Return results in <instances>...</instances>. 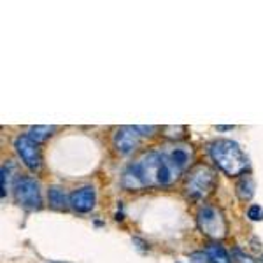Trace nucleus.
Listing matches in <instances>:
<instances>
[{
	"mask_svg": "<svg viewBox=\"0 0 263 263\" xmlns=\"http://www.w3.org/2000/svg\"><path fill=\"white\" fill-rule=\"evenodd\" d=\"M248 218L251 221H261L263 219V209L260 205H251L248 209Z\"/></svg>",
	"mask_w": 263,
	"mask_h": 263,
	"instance_id": "obj_15",
	"label": "nucleus"
},
{
	"mask_svg": "<svg viewBox=\"0 0 263 263\" xmlns=\"http://www.w3.org/2000/svg\"><path fill=\"white\" fill-rule=\"evenodd\" d=\"M14 149L21 158V162L25 163V167H28L30 171H39L41 167L39 144L33 142L28 135H20V137L14 139Z\"/></svg>",
	"mask_w": 263,
	"mask_h": 263,
	"instance_id": "obj_6",
	"label": "nucleus"
},
{
	"mask_svg": "<svg viewBox=\"0 0 263 263\" xmlns=\"http://www.w3.org/2000/svg\"><path fill=\"white\" fill-rule=\"evenodd\" d=\"M48 198L53 209H65L67 205H70V200L67 198L65 192L58 186H51L48 190Z\"/></svg>",
	"mask_w": 263,
	"mask_h": 263,
	"instance_id": "obj_10",
	"label": "nucleus"
},
{
	"mask_svg": "<svg viewBox=\"0 0 263 263\" xmlns=\"http://www.w3.org/2000/svg\"><path fill=\"white\" fill-rule=\"evenodd\" d=\"M167 158H168V162H171L172 167L176 168L177 172H181L182 168L190 163L192 151H190L186 146H177V147H174V149H171L167 153Z\"/></svg>",
	"mask_w": 263,
	"mask_h": 263,
	"instance_id": "obj_9",
	"label": "nucleus"
},
{
	"mask_svg": "<svg viewBox=\"0 0 263 263\" xmlns=\"http://www.w3.org/2000/svg\"><path fill=\"white\" fill-rule=\"evenodd\" d=\"M205 254L209 258V263H232L228 253L224 251L221 244H209L205 249Z\"/></svg>",
	"mask_w": 263,
	"mask_h": 263,
	"instance_id": "obj_11",
	"label": "nucleus"
},
{
	"mask_svg": "<svg viewBox=\"0 0 263 263\" xmlns=\"http://www.w3.org/2000/svg\"><path fill=\"white\" fill-rule=\"evenodd\" d=\"M9 167L4 165L2 167V172H0V182H2V195H6V190H7V184H9Z\"/></svg>",
	"mask_w": 263,
	"mask_h": 263,
	"instance_id": "obj_16",
	"label": "nucleus"
},
{
	"mask_svg": "<svg viewBox=\"0 0 263 263\" xmlns=\"http://www.w3.org/2000/svg\"><path fill=\"white\" fill-rule=\"evenodd\" d=\"M53 132H54V126H32L27 135L32 139L33 142L41 144V142H44L46 139L53 134Z\"/></svg>",
	"mask_w": 263,
	"mask_h": 263,
	"instance_id": "obj_13",
	"label": "nucleus"
},
{
	"mask_svg": "<svg viewBox=\"0 0 263 263\" xmlns=\"http://www.w3.org/2000/svg\"><path fill=\"white\" fill-rule=\"evenodd\" d=\"M237 195H239L240 200H251V197L254 195V182L253 177L246 176L239 182H237Z\"/></svg>",
	"mask_w": 263,
	"mask_h": 263,
	"instance_id": "obj_12",
	"label": "nucleus"
},
{
	"mask_svg": "<svg viewBox=\"0 0 263 263\" xmlns=\"http://www.w3.org/2000/svg\"><path fill=\"white\" fill-rule=\"evenodd\" d=\"M192 260H193V263H209V258H207L205 251H203V253H193Z\"/></svg>",
	"mask_w": 263,
	"mask_h": 263,
	"instance_id": "obj_17",
	"label": "nucleus"
},
{
	"mask_svg": "<svg viewBox=\"0 0 263 263\" xmlns=\"http://www.w3.org/2000/svg\"><path fill=\"white\" fill-rule=\"evenodd\" d=\"M141 135L142 134H139L137 126H120L112 137V144H114V147H116L118 153H121V155H128V153H132L135 147L139 146V142H141Z\"/></svg>",
	"mask_w": 263,
	"mask_h": 263,
	"instance_id": "obj_7",
	"label": "nucleus"
},
{
	"mask_svg": "<svg viewBox=\"0 0 263 263\" xmlns=\"http://www.w3.org/2000/svg\"><path fill=\"white\" fill-rule=\"evenodd\" d=\"M14 198L21 207L35 211L41 207V188L33 177H18L14 182Z\"/></svg>",
	"mask_w": 263,
	"mask_h": 263,
	"instance_id": "obj_4",
	"label": "nucleus"
},
{
	"mask_svg": "<svg viewBox=\"0 0 263 263\" xmlns=\"http://www.w3.org/2000/svg\"><path fill=\"white\" fill-rule=\"evenodd\" d=\"M216 176L205 165H198L190 172L188 179H186V192L192 195L193 198H202L205 197L211 190L214 188Z\"/></svg>",
	"mask_w": 263,
	"mask_h": 263,
	"instance_id": "obj_5",
	"label": "nucleus"
},
{
	"mask_svg": "<svg viewBox=\"0 0 263 263\" xmlns=\"http://www.w3.org/2000/svg\"><path fill=\"white\" fill-rule=\"evenodd\" d=\"M261 263H263V254H261Z\"/></svg>",
	"mask_w": 263,
	"mask_h": 263,
	"instance_id": "obj_19",
	"label": "nucleus"
},
{
	"mask_svg": "<svg viewBox=\"0 0 263 263\" xmlns=\"http://www.w3.org/2000/svg\"><path fill=\"white\" fill-rule=\"evenodd\" d=\"M70 207L78 213H90L95 207V190L91 186H83V188L76 190L69 197Z\"/></svg>",
	"mask_w": 263,
	"mask_h": 263,
	"instance_id": "obj_8",
	"label": "nucleus"
},
{
	"mask_svg": "<svg viewBox=\"0 0 263 263\" xmlns=\"http://www.w3.org/2000/svg\"><path fill=\"white\" fill-rule=\"evenodd\" d=\"M130 167L137 174L144 188L146 186H167L179 174L168 162L167 155H162V153H147Z\"/></svg>",
	"mask_w": 263,
	"mask_h": 263,
	"instance_id": "obj_1",
	"label": "nucleus"
},
{
	"mask_svg": "<svg viewBox=\"0 0 263 263\" xmlns=\"http://www.w3.org/2000/svg\"><path fill=\"white\" fill-rule=\"evenodd\" d=\"M197 223L202 233H205L207 237H213V239H221L228 232L223 214L218 209H214L213 205L200 207V211L197 214Z\"/></svg>",
	"mask_w": 263,
	"mask_h": 263,
	"instance_id": "obj_3",
	"label": "nucleus"
},
{
	"mask_svg": "<svg viewBox=\"0 0 263 263\" xmlns=\"http://www.w3.org/2000/svg\"><path fill=\"white\" fill-rule=\"evenodd\" d=\"M218 130H232V126H219Z\"/></svg>",
	"mask_w": 263,
	"mask_h": 263,
	"instance_id": "obj_18",
	"label": "nucleus"
},
{
	"mask_svg": "<svg viewBox=\"0 0 263 263\" xmlns=\"http://www.w3.org/2000/svg\"><path fill=\"white\" fill-rule=\"evenodd\" d=\"M232 260L235 261V263H256L251 256H249V254H246L244 251H240L239 248H235L232 251Z\"/></svg>",
	"mask_w": 263,
	"mask_h": 263,
	"instance_id": "obj_14",
	"label": "nucleus"
},
{
	"mask_svg": "<svg viewBox=\"0 0 263 263\" xmlns=\"http://www.w3.org/2000/svg\"><path fill=\"white\" fill-rule=\"evenodd\" d=\"M209 153L213 162L228 176H239L249 167L248 156L244 155L239 144L230 139H219V141L213 142Z\"/></svg>",
	"mask_w": 263,
	"mask_h": 263,
	"instance_id": "obj_2",
	"label": "nucleus"
}]
</instances>
